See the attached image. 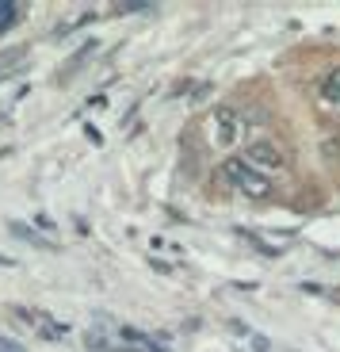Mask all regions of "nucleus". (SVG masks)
Here are the masks:
<instances>
[{
    "label": "nucleus",
    "mask_w": 340,
    "mask_h": 352,
    "mask_svg": "<svg viewBox=\"0 0 340 352\" xmlns=\"http://www.w3.org/2000/svg\"><path fill=\"white\" fill-rule=\"evenodd\" d=\"M0 352H23L19 344H12V341H0Z\"/></svg>",
    "instance_id": "0eeeda50"
},
{
    "label": "nucleus",
    "mask_w": 340,
    "mask_h": 352,
    "mask_svg": "<svg viewBox=\"0 0 340 352\" xmlns=\"http://www.w3.org/2000/svg\"><path fill=\"white\" fill-rule=\"evenodd\" d=\"M23 62V50H8L4 58H0V80H4V73L8 69H16V65Z\"/></svg>",
    "instance_id": "423d86ee"
},
{
    "label": "nucleus",
    "mask_w": 340,
    "mask_h": 352,
    "mask_svg": "<svg viewBox=\"0 0 340 352\" xmlns=\"http://www.w3.org/2000/svg\"><path fill=\"white\" fill-rule=\"evenodd\" d=\"M19 12H23L19 4H0V31H8V27L19 19Z\"/></svg>",
    "instance_id": "39448f33"
},
{
    "label": "nucleus",
    "mask_w": 340,
    "mask_h": 352,
    "mask_svg": "<svg viewBox=\"0 0 340 352\" xmlns=\"http://www.w3.org/2000/svg\"><path fill=\"white\" fill-rule=\"evenodd\" d=\"M245 161L268 176V173H275V168H283V150L271 138H253L249 142V150H245Z\"/></svg>",
    "instance_id": "7ed1b4c3"
},
{
    "label": "nucleus",
    "mask_w": 340,
    "mask_h": 352,
    "mask_svg": "<svg viewBox=\"0 0 340 352\" xmlns=\"http://www.w3.org/2000/svg\"><path fill=\"white\" fill-rule=\"evenodd\" d=\"M210 131H214V146H234L245 134V119L237 107H218L210 115Z\"/></svg>",
    "instance_id": "f03ea898"
},
{
    "label": "nucleus",
    "mask_w": 340,
    "mask_h": 352,
    "mask_svg": "<svg viewBox=\"0 0 340 352\" xmlns=\"http://www.w3.org/2000/svg\"><path fill=\"white\" fill-rule=\"evenodd\" d=\"M321 92H325V100H329V104H337V107H340V69H337V73H329V77H325Z\"/></svg>",
    "instance_id": "20e7f679"
},
{
    "label": "nucleus",
    "mask_w": 340,
    "mask_h": 352,
    "mask_svg": "<svg viewBox=\"0 0 340 352\" xmlns=\"http://www.w3.org/2000/svg\"><path fill=\"white\" fill-rule=\"evenodd\" d=\"M222 180H226L234 192L241 195H253V199H260V195L271 192V180L260 173V168H253L245 157H229L226 165H222Z\"/></svg>",
    "instance_id": "f257e3e1"
}]
</instances>
